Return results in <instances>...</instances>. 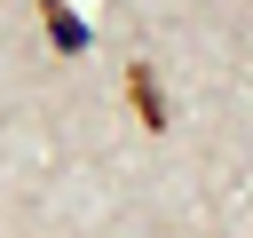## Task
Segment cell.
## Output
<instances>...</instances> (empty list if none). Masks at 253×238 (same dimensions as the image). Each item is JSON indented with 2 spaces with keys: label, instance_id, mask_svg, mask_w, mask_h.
<instances>
[{
  "label": "cell",
  "instance_id": "1",
  "mask_svg": "<svg viewBox=\"0 0 253 238\" xmlns=\"http://www.w3.org/2000/svg\"><path fill=\"white\" fill-rule=\"evenodd\" d=\"M126 95H134V111H142V127H166V95H158V71H126Z\"/></svg>",
  "mask_w": 253,
  "mask_h": 238
},
{
  "label": "cell",
  "instance_id": "2",
  "mask_svg": "<svg viewBox=\"0 0 253 238\" xmlns=\"http://www.w3.org/2000/svg\"><path fill=\"white\" fill-rule=\"evenodd\" d=\"M47 32H55V48H87V32L71 24V8H63V0H47Z\"/></svg>",
  "mask_w": 253,
  "mask_h": 238
}]
</instances>
